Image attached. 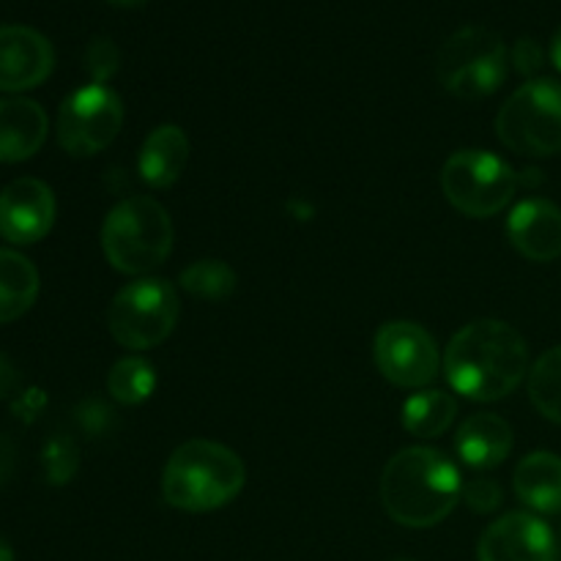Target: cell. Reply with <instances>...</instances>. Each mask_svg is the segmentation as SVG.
<instances>
[{
    "instance_id": "cell-1",
    "label": "cell",
    "mask_w": 561,
    "mask_h": 561,
    "mask_svg": "<svg viewBox=\"0 0 561 561\" xmlns=\"http://www.w3.org/2000/svg\"><path fill=\"white\" fill-rule=\"evenodd\" d=\"M529 345L524 334L496 318H480L460 329L444 354L449 387L477 403H493L529 376Z\"/></svg>"
},
{
    "instance_id": "cell-2",
    "label": "cell",
    "mask_w": 561,
    "mask_h": 561,
    "mask_svg": "<svg viewBox=\"0 0 561 561\" xmlns=\"http://www.w3.org/2000/svg\"><path fill=\"white\" fill-rule=\"evenodd\" d=\"M463 480L453 460L431 447L394 455L381 474V502L389 518L409 529H431L458 507Z\"/></svg>"
},
{
    "instance_id": "cell-3",
    "label": "cell",
    "mask_w": 561,
    "mask_h": 561,
    "mask_svg": "<svg viewBox=\"0 0 561 561\" xmlns=\"http://www.w3.org/2000/svg\"><path fill=\"white\" fill-rule=\"evenodd\" d=\"M247 469L225 444L192 438L170 455L162 474V496L181 513H211L241 493Z\"/></svg>"
},
{
    "instance_id": "cell-4",
    "label": "cell",
    "mask_w": 561,
    "mask_h": 561,
    "mask_svg": "<svg viewBox=\"0 0 561 561\" xmlns=\"http://www.w3.org/2000/svg\"><path fill=\"white\" fill-rule=\"evenodd\" d=\"M173 219L168 208L146 195H135L110 208L102 225V250L121 274H148L173 252Z\"/></svg>"
},
{
    "instance_id": "cell-5",
    "label": "cell",
    "mask_w": 561,
    "mask_h": 561,
    "mask_svg": "<svg viewBox=\"0 0 561 561\" xmlns=\"http://www.w3.org/2000/svg\"><path fill=\"white\" fill-rule=\"evenodd\" d=\"M510 49L491 27L455 31L436 55V77L458 99H485L507 80Z\"/></svg>"
},
{
    "instance_id": "cell-6",
    "label": "cell",
    "mask_w": 561,
    "mask_h": 561,
    "mask_svg": "<svg viewBox=\"0 0 561 561\" xmlns=\"http://www.w3.org/2000/svg\"><path fill=\"white\" fill-rule=\"evenodd\" d=\"M496 135L520 157L561 153V82L535 77L520 85L499 110Z\"/></svg>"
},
{
    "instance_id": "cell-7",
    "label": "cell",
    "mask_w": 561,
    "mask_h": 561,
    "mask_svg": "<svg viewBox=\"0 0 561 561\" xmlns=\"http://www.w3.org/2000/svg\"><path fill=\"white\" fill-rule=\"evenodd\" d=\"M179 323V294L162 277H140L124 285L107 307V329L129 351L157 348Z\"/></svg>"
},
{
    "instance_id": "cell-8",
    "label": "cell",
    "mask_w": 561,
    "mask_h": 561,
    "mask_svg": "<svg viewBox=\"0 0 561 561\" xmlns=\"http://www.w3.org/2000/svg\"><path fill=\"white\" fill-rule=\"evenodd\" d=\"M442 190L460 214L471 219H488L510 206L518 190V175L496 153L463 148L444 164Z\"/></svg>"
},
{
    "instance_id": "cell-9",
    "label": "cell",
    "mask_w": 561,
    "mask_h": 561,
    "mask_svg": "<svg viewBox=\"0 0 561 561\" xmlns=\"http://www.w3.org/2000/svg\"><path fill=\"white\" fill-rule=\"evenodd\" d=\"M124 126V102L107 85L77 88L58 110V142L71 157H93L118 137Z\"/></svg>"
},
{
    "instance_id": "cell-10",
    "label": "cell",
    "mask_w": 561,
    "mask_h": 561,
    "mask_svg": "<svg viewBox=\"0 0 561 561\" xmlns=\"http://www.w3.org/2000/svg\"><path fill=\"white\" fill-rule=\"evenodd\" d=\"M373 359L389 383L403 389H427L442 370L436 340L414 321L383 323L373 340Z\"/></svg>"
},
{
    "instance_id": "cell-11",
    "label": "cell",
    "mask_w": 561,
    "mask_h": 561,
    "mask_svg": "<svg viewBox=\"0 0 561 561\" xmlns=\"http://www.w3.org/2000/svg\"><path fill=\"white\" fill-rule=\"evenodd\" d=\"M480 561H557L559 540L551 526L529 513H507L493 520L477 546Z\"/></svg>"
},
{
    "instance_id": "cell-12",
    "label": "cell",
    "mask_w": 561,
    "mask_h": 561,
    "mask_svg": "<svg viewBox=\"0 0 561 561\" xmlns=\"http://www.w3.org/2000/svg\"><path fill=\"white\" fill-rule=\"evenodd\" d=\"M55 195L44 181L22 175L0 192V236L11 244H36L55 225Z\"/></svg>"
},
{
    "instance_id": "cell-13",
    "label": "cell",
    "mask_w": 561,
    "mask_h": 561,
    "mask_svg": "<svg viewBox=\"0 0 561 561\" xmlns=\"http://www.w3.org/2000/svg\"><path fill=\"white\" fill-rule=\"evenodd\" d=\"M55 69V49L44 33L27 25L0 27V93L38 88Z\"/></svg>"
},
{
    "instance_id": "cell-14",
    "label": "cell",
    "mask_w": 561,
    "mask_h": 561,
    "mask_svg": "<svg viewBox=\"0 0 561 561\" xmlns=\"http://www.w3.org/2000/svg\"><path fill=\"white\" fill-rule=\"evenodd\" d=\"M507 236L529 261H557L561 255V208L542 197L518 203L507 219Z\"/></svg>"
},
{
    "instance_id": "cell-15",
    "label": "cell",
    "mask_w": 561,
    "mask_h": 561,
    "mask_svg": "<svg viewBox=\"0 0 561 561\" xmlns=\"http://www.w3.org/2000/svg\"><path fill=\"white\" fill-rule=\"evenodd\" d=\"M47 131L49 118L42 104L25 96L0 99V162L16 164L36 157Z\"/></svg>"
},
{
    "instance_id": "cell-16",
    "label": "cell",
    "mask_w": 561,
    "mask_h": 561,
    "mask_svg": "<svg viewBox=\"0 0 561 561\" xmlns=\"http://www.w3.org/2000/svg\"><path fill=\"white\" fill-rule=\"evenodd\" d=\"M513 427L496 414H471L455 436L460 460L474 471H491L502 466L513 453Z\"/></svg>"
},
{
    "instance_id": "cell-17",
    "label": "cell",
    "mask_w": 561,
    "mask_h": 561,
    "mask_svg": "<svg viewBox=\"0 0 561 561\" xmlns=\"http://www.w3.org/2000/svg\"><path fill=\"white\" fill-rule=\"evenodd\" d=\"M190 162V137L175 124H162L146 137L137 157L140 179L153 190H168L184 173Z\"/></svg>"
},
{
    "instance_id": "cell-18",
    "label": "cell",
    "mask_w": 561,
    "mask_h": 561,
    "mask_svg": "<svg viewBox=\"0 0 561 561\" xmlns=\"http://www.w3.org/2000/svg\"><path fill=\"white\" fill-rule=\"evenodd\" d=\"M515 496L542 515L561 513V458L553 453H531L513 477Z\"/></svg>"
},
{
    "instance_id": "cell-19",
    "label": "cell",
    "mask_w": 561,
    "mask_h": 561,
    "mask_svg": "<svg viewBox=\"0 0 561 561\" xmlns=\"http://www.w3.org/2000/svg\"><path fill=\"white\" fill-rule=\"evenodd\" d=\"M38 268L22 252L0 250V323L25 316L38 296Z\"/></svg>"
},
{
    "instance_id": "cell-20",
    "label": "cell",
    "mask_w": 561,
    "mask_h": 561,
    "mask_svg": "<svg viewBox=\"0 0 561 561\" xmlns=\"http://www.w3.org/2000/svg\"><path fill=\"white\" fill-rule=\"evenodd\" d=\"M458 400L442 389H420L403 405V427L416 438H436L453 427Z\"/></svg>"
},
{
    "instance_id": "cell-21",
    "label": "cell",
    "mask_w": 561,
    "mask_h": 561,
    "mask_svg": "<svg viewBox=\"0 0 561 561\" xmlns=\"http://www.w3.org/2000/svg\"><path fill=\"white\" fill-rule=\"evenodd\" d=\"M179 285L186 294L195 296V299L225 301L236 294L239 277H236V272L225 261L203 257V261H195L181 272Z\"/></svg>"
},
{
    "instance_id": "cell-22",
    "label": "cell",
    "mask_w": 561,
    "mask_h": 561,
    "mask_svg": "<svg viewBox=\"0 0 561 561\" xmlns=\"http://www.w3.org/2000/svg\"><path fill=\"white\" fill-rule=\"evenodd\" d=\"M157 389V373L151 362L140 356H126L115 362L113 370L107 373V392L115 403L121 405H140Z\"/></svg>"
},
{
    "instance_id": "cell-23",
    "label": "cell",
    "mask_w": 561,
    "mask_h": 561,
    "mask_svg": "<svg viewBox=\"0 0 561 561\" xmlns=\"http://www.w3.org/2000/svg\"><path fill=\"white\" fill-rule=\"evenodd\" d=\"M529 398L546 420L561 425V345L546 351L529 370Z\"/></svg>"
},
{
    "instance_id": "cell-24",
    "label": "cell",
    "mask_w": 561,
    "mask_h": 561,
    "mask_svg": "<svg viewBox=\"0 0 561 561\" xmlns=\"http://www.w3.org/2000/svg\"><path fill=\"white\" fill-rule=\"evenodd\" d=\"M44 474H47L49 485H66L75 480L77 469H80V453L77 444L69 436H53L44 444L42 453Z\"/></svg>"
},
{
    "instance_id": "cell-25",
    "label": "cell",
    "mask_w": 561,
    "mask_h": 561,
    "mask_svg": "<svg viewBox=\"0 0 561 561\" xmlns=\"http://www.w3.org/2000/svg\"><path fill=\"white\" fill-rule=\"evenodd\" d=\"M118 66H121L118 44L107 36L91 38V44L85 47V71L91 75V80L99 82V85H107V82L118 75Z\"/></svg>"
},
{
    "instance_id": "cell-26",
    "label": "cell",
    "mask_w": 561,
    "mask_h": 561,
    "mask_svg": "<svg viewBox=\"0 0 561 561\" xmlns=\"http://www.w3.org/2000/svg\"><path fill=\"white\" fill-rule=\"evenodd\" d=\"M460 499H463L469 510L485 515L499 510V504L504 502V491L496 480H491V477H477V480L466 482Z\"/></svg>"
},
{
    "instance_id": "cell-27",
    "label": "cell",
    "mask_w": 561,
    "mask_h": 561,
    "mask_svg": "<svg viewBox=\"0 0 561 561\" xmlns=\"http://www.w3.org/2000/svg\"><path fill=\"white\" fill-rule=\"evenodd\" d=\"M510 64L515 66L518 75L531 77V80H535V75H540L542 64H546V53H542V47L535 42V38L524 36L515 42L513 53H510Z\"/></svg>"
},
{
    "instance_id": "cell-28",
    "label": "cell",
    "mask_w": 561,
    "mask_h": 561,
    "mask_svg": "<svg viewBox=\"0 0 561 561\" xmlns=\"http://www.w3.org/2000/svg\"><path fill=\"white\" fill-rule=\"evenodd\" d=\"M80 425L85 427L88 433L99 436L102 431H107V425L113 422V411L107 405H102L99 400H88L85 405H80V414H77Z\"/></svg>"
},
{
    "instance_id": "cell-29",
    "label": "cell",
    "mask_w": 561,
    "mask_h": 561,
    "mask_svg": "<svg viewBox=\"0 0 561 561\" xmlns=\"http://www.w3.org/2000/svg\"><path fill=\"white\" fill-rule=\"evenodd\" d=\"M14 458H16L14 444H11L5 436H0V485H3V482L11 477V471H14Z\"/></svg>"
},
{
    "instance_id": "cell-30",
    "label": "cell",
    "mask_w": 561,
    "mask_h": 561,
    "mask_svg": "<svg viewBox=\"0 0 561 561\" xmlns=\"http://www.w3.org/2000/svg\"><path fill=\"white\" fill-rule=\"evenodd\" d=\"M551 64L561 71V27L553 33V38H551Z\"/></svg>"
},
{
    "instance_id": "cell-31",
    "label": "cell",
    "mask_w": 561,
    "mask_h": 561,
    "mask_svg": "<svg viewBox=\"0 0 561 561\" xmlns=\"http://www.w3.org/2000/svg\"><path fill=\"white\" fill-rule=\"evenodd\" d=\"M107 3L115 5V9H142L148 0H107Z\"/></svg>"
},
{
    "instance_id": "cell-32",
    "label": "cell",
    "mask_w": 561,
    "mask_h": 561,
    "mask_svg": "<svg viewBox=\"0 0 561 561\" xmlns=\"http://www.w3.org/2000/svg\"><path fill=\"white\" fill-rule=\"evenodd\" d=\"M0 561H14V548L9 546L3 535H0Z\"/></svg>"
},
{
    "instance_id": "cell-33",
    "label": "cell",
    "mask_w": 561,
    "mask_h": 561,
    "mask_svg": "<svg viewBox=\"0 0 561 561\" xmlns=\"http://www.w3.org/2000/svg\"><path fill=\"white\" fill-rule=\"evenodd\" d=\"M389 561H416V559H405V557H398V559H389Z\"/></svg>"
},
{
    "instance_id": "cell-34",
    "label": "cell",
    "mask_w": 561,
    "mask_h": 561,
    "mask_svg": "<svg viewBox=\"0 0 561 561\" xmlns=\"http://www.w3.org/2000/svg\"><path fill=\"white\" fill-rule=\"evenodd\" d=\"M559 551H561V529H559Z\"/></svg>"
}]
</instances>
